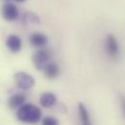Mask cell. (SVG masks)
Masks as SVG:
<instances>
[{"label":"cell","mask_w":125,"mask_h":125,"mask_svg":"<svg viewBox=\"0 0 125 125\" xmlns=\"http://www.w3.org/2000/svg\"><path fill=\"white\" fill-rule=\"evenodd\" d=\"M17 118L24 123L36 124L42 118V111L33 104H23L17 111Z\"/></svg>","instance_id":"6da1fadb"},{"label":"cell","mask_w":125,"mask_h":125,"mask_svg":"<svg viewBox=\"0 0 125 125\" xmlns=\"http://www.w3.org/2000/svg\"><path fill=\"white\" fill-rule=\"evenodd\" d=\"M17 86L22 90H29L35 85V80L26 72H18L14 76Z\"/></svg>","instance_id":"7a4b0ae2"},{"label":"cell","mask_w":125,"mask_h":125,"mask_svg":"<svg viewBox=\"0 0 125 125\" xmlns=\"http://www.w3.org/2000/svg\"><path fill=\"white\" fill-rule=\"evenodd\" d=\"M105 51H106L107 54L111 58H113V59L117 58V56L119 54V46H118V42H117V40H116L115 35L108 34L106 36V39H105Z\"/></svg>","instance_id":"3957f363"},{"label":"cell","mask_w":125,"mask_h":125,"mask_svg":"<svg viewBox=\"0 0 125 125\" xmlns=\"http://www.w3.org/2000/svg\"><path fill=\"white\" fill-rule=\"evenodd\" d=\"M32 61L38 71H43L45 67L50 63V55L45 50H39L33 54Z\"/></svg>","instance_id":"277c9868"},{"label":"cell","mask_w":125,"mask_h":125,"mask_svg":"<svg viewBox=\"0 0 125 125\" xmlns=\"http://www.w3.org/2000/svg\"><path fill=\"white\" fill-rule=\"evenodd\" d=\"M1 15L3 19L7 21H15L19 18L18 7L11 2H6L1 9Z\"/></svg>","instance_id":"5b68a950"},{"label":"cell","mask_w":125,"mask_h":125,"mask_svg":"<svg viewBox=\"0 0 125 125\" xmlns=\"http://www.w3.org/2000/svg\"><path fill=\"white\" fill-rule=\"evenodd\" d=\"M6 47L13 53L20 52L22 48V41L21 37H19L18 35H15V34L9 35L6 39Z\"/></svg>","instance_id":"8992f818"},{"label":"cell","mask_w":125,"mask_h":125,"mask_svg":"<svg viewBox=\"0 0 125 125\" xmlns=\"http://www.w3.org/2000/svg\"><path fill=\"white\" fill-rule=\"evenodd\" d=\"M29 42L34 48H44L47 44H48V37L40 32H35L33 33L30 38H29Z\"/></svg>","instance_id":"52a82bcc"},{"label":"cell","mask_w":125,"mask_h":125,"mask_svg":"<svg viewBox=\"0 0 125 125\" xmlns=\"http://www.w3.org/2000/svg\"><path fill=\"white\" fill-rule=\"evenodd\" d=\"M56 96L52 92H45L40 97V105L43 108H52L56 104Z\"/></svg>","instance_id":"ba28073f"},{"label":"cell","mask_w":125,"mask_h":125,"mask_svg":"<svg viewBox=\"0 0 125 125\" xmlns=\"http://www.w3.org/2000/svg\"><path fill=\"white\" fill-rule=\"evenodd\" d=\"M43 72H44V75L46 76V78H48L50 80H53L58 77V75L60 73V69L56 63L50 62L45 67Z\"/></svg>","instance_id":"9c48e42d"},{"label":"cell","mask_w":125,"mask_h":125,"mask_svg":"<svg viewBox=\"0 0 125 125\" xmlns=\"http://www.w3.org/2000/svg\"><path fill=\"white\" fill-rule=\"evenodd\" d=\"M25 102V96L21 93L14 94L8 100V106L11 109H19Z\"/></svg>","instance_id":"30bf717a"},{"label":"cell","mask_w":125,"mask_h":125,"mask_svg":"<svg viewBox=\"0 0 125 125\" xmlns=\"http://www.w3.org/2000/svg\"><path fill=\"white\" fill-rule=\"evenodd\" d=\"M22 21L24 22H32V23H40V18L37 14L33 12H26L22 16Z\"/></svg>","instance_id":"8fae6325"},{"label":"cell","mask_w":125,"mask_h":125,"mask_svg":"<svg viewBox=\"0 0 125 125\" xmlns=\"http://www.w3.org/2000/svg\"><path fill=\"white\" fill-rule=\"evenodd\" d=\"M78 108H79L80 117H81V120L83 121V123H87V122H89V114H88V111L86 110L85 106H84L83 103H79Z\"/></svg>","instance_id":"7c38bea8"},{"label":"cell","mask_w":125,"mask_h":125,"mask_svg":"<svg viewBox=\"0 0 125 125\" xmlns=\"http://www.w3.org/2000/svg\"><path fill=\"white\" fill-rule=\"evenodd\" d=\"M42 125H59V122L56 118L52 116H46L42 120Z\"/></svg>","instance_id":"4fadbf2b"},{"label":"cell","mask_w":125,"mask_h":125,"mask_svg":"<svg viewBox=\"0 0 125 125\" xmlns=\"http://www.w3.org/2000/svg\"><path fill=\"white\" fill-rule=\"evenodd\" d=\"M120 103H121V109H122L123 118H124V120H125V96H121V98H120Z\"/></svg>","instance_id":"5bb4252c"},{"label":"cell","mask_w":125,"mask_h":125,"mask_svg":"<svg viewBox=\"0 0 125 125\" xmlns=\"http://www.w3.org/2000/svg\"><path fill=\"white\" fill-rule=\"evenodd\" d=\"M26 0H16V2H24Z\"/></svg>","instance_id":"9a60e30c"},{"label":"cell","mask_w":125,"mask_h":125,"mask_svg":"<svg viewBox=\"0 0 125 125\" xmlns=\"http://www.w3.org/2000/svg\"><path fill=\"white\" fill-rule=\"evenodd\" d=\"M83 125H91V124H90V122H87V123H83Z\"/></svg>","instance_id":"2e32d148"},{"label":"cell","mask_w":125,"mask_h":125,"mask_svg":"<svg viewBox=\"0 0 125 125\" xmlns=\"http://www.w3.org/2000/svg\"><path fill=\"white\" fill-rule=\"evenodd\" d=\"M4 1H9V0H4Z\"/></svg>","instance_id":"e0dca14e"}]
</instances>
